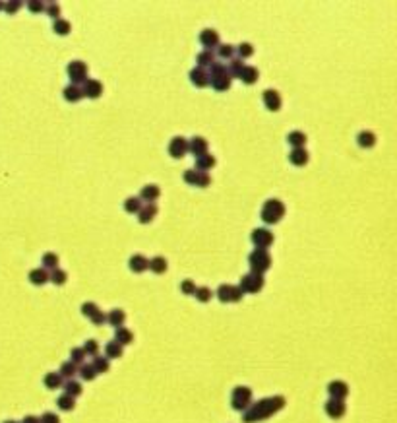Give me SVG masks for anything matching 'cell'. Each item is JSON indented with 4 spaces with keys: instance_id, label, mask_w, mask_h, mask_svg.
<instances>
[{
    "instance_id": "obj_1",
    "label": "cell",
    "mask_w": 397,
    "mask_h": 423,
    "mask_svg": "<svg viewBox=\"0 0 397 423\" xmlns=\"http://www.w3.org/2000/svg\"><path fill=\"white\" fill-rule=\"evenodd\" d=\"M285 404H287V400H285V396H281V394L262 398V400L250 404L244 412H243V422L244 423L264 422V420L275 416L277 412H281V410L285 408Z\"/></svg>"
},
{
    "instance_id": "obj_2",
    "label": "cell",
    "mask_w": 397,
    "mask_h": 423,
    "mask_svg": "<svg viewBox=\"0 0 397 423\" xmlns=\"http://www.w3.org/2000/svg\"><path fill=\"white\" fill-rule=\"evenodd\" d=\"M208 74H210V86H212L214 90H217V92H227V90L231 88V84H233V78L229 76L225 63L215 61L214 65L210 66Z\"/></svg>"
},
{
    "instance_id": "obj_3",
    "label": "cell",
    "mask_w": 397,
    "mask_h": 423,
    "mask_svg": "<svg viewBox=\"0 0 397 423\" xmlns=\"http://www.w3.org/2000/svg\"><path fill=\"white\" fill-rule=\"evenodd\" d=\"M283 216H285V204L279 198H270L264 202L262 212H260V218L264 224H268V226L279 224Z\"/></svg>"
},
{
    "instance_id": "obj_4",
    "label": "cell",
    "mask_w": 397,
    "mask_h": 423,
    "mask_svg": "<svg viewBox=\"0 0 397 423\" xmlns=\"http://www.w3.org/2000/svg\"><path fill=\"white\" fill-rule=\"evenodd\" d=\"M248 264H250V272L252 274L264 276L272 268V255L268 253V249H254L248 255Z\"/></svg>"
},
{
    "instance_id": "obj_5",
    "label": "cell",
    "mask_w": 397,
    "mask_h": 423,
    "mask_svg": "<svg viewBox=\"0 0 397 423\" xmlns=\"http://www.w3.org/2000/svg\"><path fill=\"white\" fill-rule=\"evenodd\" d=\"M252 404V389L250 387H235L231 392V408L235 412H244Z\"/></svg>"
},
{
    "instance_id": "obj_6",
    "label": "cell",
    "mask_w": 397,
    "mask_h": 423,
    "mask_svg": "<svg viewBox=\"0 0 397 423\" xmlns=\"http://www.w3.org/2000/svg\"><path fill=\"white\" fill-rule=\"evenodd\" d=\"M66 74L70 78V84L80 86L88 80V65L84 61H72L66 66Z\"/></svg>"
},
{
    "instance_id": "obj_7",
    "label": "cell",
    "mask_w": 397,
    "mask_h": 423,
    "mask_svg": "<svg viewBox=\"0 0 397 423\" xmlns=\"http://www.w3.org/2000/svg\"><path fill=\"white\" fill-rule=\"evenodd\" d=\"M264 276H260V274H244L243 278H241V282H239V288L243 290V293H260L264 290Z\"/></svg>"
},
{
    "instance_id": "obj_8",
    "label": "cell",
    "mask_w": 397,
    "mask_h": 423,
    "mask_svg": "<svg viewBox=\"0 0 397 423\" xmlns=\"http://www.w3.org/2000/svg\"><path fill=\"white\" fill-rule=\"evenodd\" d=\"M184 181L192 187H200V189H206L210 183H212V177L210 173L206 171H198V169H186L184 171Z\"/></svg>"
},
{
    "instance_id": "obj_9",
    "label": "cell",
    "mask_w": 397,
    "mask_h": 423,
    "mask_svg": "<svg viewBox=\"0 0 397 423\" xmlns=\"http://www.w3.org/2000/svg\"><path fill=\"white\" fill-rule=\"evenodd\" d=\"M252 243L256 245V249H268L274 243V233L268 228H256L250 235Z\"/></svg>"
},
{
    "instance_id": "obj_10",
    "label": "cell",
    "mask_w": 397,
    "mask_h": 423,
    "mask_svg": "<svg viewBox=\"0 0 397 423\" xmlns=\"http://www.w3.org/2000/svg\"><path fill=\"white\" fill-rule=\"evenodd\" d=\"M324 412L332 420H341L347 414V404H345V400H334V398H330L324 404Z\"/></svg>"
},
{
    "instance_id": "obj_11",
    "label": "cell",
    "mask_w": 397,
    "mask_h": 423,
    "mask_svg": "<svg viewBox=\"0 0 397 423\" xmlns=\"http://www.w3.org/2000/svg\"><path fill=\"white\" fill-rule=\"evenodd\" d=\"M188 152V140L184 136H175L169 142V156L175 160H183Z\"/></svg>"
},
{
    "instance_id": "obj_12",
    "label": "cell",
    "mask_w": 397,
    "mask_h": 423,
    "mask_svg": "<svg viewBox=\"0 0 397 423\" xmlns=\"http://www.w3.org/2000/svg\"><path fill=\"white\" fill-rule=\"evenodd\" d=\"M200 43L206 47L204 51H214V49H217L221 45V37H219V33L215 32L214 28H206V30H202V33H200Z\"/></svg>"
},
{
    "instance_id": "obj_13",
    "label": "cell",
    "mask_w": 397,
    "mask_h": 423,
    "mask_svg": "<svg viewBox=\"0 0 397 423\" xmlns=\"http://www.w3.org/2000/svg\"><path fill=\"white\" fill-rule=\"evenodd\" d=\"M103 94V84L95 78H88L84 84H82V96L88 99H99Z\"/></svg>"
},
{
    "instance_id": "obj_14",
    "label": "cell",
    "mask_w": 397,
    "mask_h": 423,
    "mask_svg": "<svg viewBox=\"0 0 397 423\" xmlns=\"http://www.w3.org/2000/svg\"><path fill=\"white\" fill-rule=\"evenodd\" d=\"M190 82H192V86H196V88H206V86H210V74H208V70L206 68H200V66H194L192 70H190Z\"/></svg>"
},
{
    "instance_id": "obj_15",
    "label": "cell",
    "mask_w": 397,
    "mask_h": 423,
    "mask_svg": "<svg viewBox=\"0 0 397 423\" xmlns=\"http://www.w3.org/2000/svg\"><path fill=\"white\" fill-rule=\"evenodd\" d=\"M208 148H210V144H208V140L204 136H194V138L188 140V152H192L194 158H200V156L208 154Z\"/></svg>"
},
{
    "instance_id": "obj_16",
    "label": "cell",
    "mask_w": 397,
    "mask_h": 423,
    "mask_svg": "<svg viewBox=\"0 0 397 423\" xmlns=\"http://www.w3.org/2000/svg\"><path fill=\"white\" fill-rule=\"evenodd\" d=\"M328 394L334 400H345L349 396V385L345 381H332L328 385Z\"/></svg>"
},
{
    "instance_id": "obj_17",
    "label": "cell",
    "mask_w": 397,
    "mask_h": 423,
    "mask_svg": "<svg viewBox=\"0 0 397 423\" xmlns=\"http://www.w3.org/2000/svg\"><path fill=\"white\" fill-rule=\"evenodd\" d=\"M262 99H264V105H266V109L268 111H279L281 109V96H279V92L277 90H264V94H262Z\"/></svg>"
},
{
    "instance_id": "obj_18",
    "label": "cell",
    "mask_w": 397,
    "mask_h": 423,
    "mask_svg": "<svg viewBox=\"0 0 397 423\" xmlns=\"http://www.w3.org/2000/svg\"><path fill=\"white\" fill-rule=\"evenodd\" d=\"M157 212H159L157 204H144V206L140 208V212H138V222H140L142 226L152 224L153 220H155V216H157Z\"/></svg>"
},
{
    "instance_id": "obj_19",
    "label": "cell",
    "mask_w": 397,
    "mask_h": 423,
    "mask_svg": "<svg viewBox=\"0 0 397 423\" xmlns=\"http://www.w3.org/2000/svg\"><path fill=\"white\" fill-rule=\"evenodd\" d=\"M159 196H161V189H159L157 185H146V187H142L138 198H140L142 202H146V204H155V200H157Z\"/></svg>"
},
{
    "instance_id": "obj_20",
    "label": "cell",
    "mask_w": 397,
    "mask_h": 423,
    "mask_svg": "<svg viewBox=\"0 0 397 423\" xmlns=\"http://www.w3.org/2000/svg\"><path fill=\"white\" fill-rule=\"evenodd\" d=\"M148 266H150V260H148L144 255H132V257H130V260H128V268H130L134 274H142V272H146V270H148Z\"/></svg>"
},
{
    "instance_id": "obj_21",
    "label": "cell",
    "mask_w": 397,
    "mask_h": 423,
    "mask_svg": "<svg viewBox=\"0 0 397 423\" xmlns=\"http://www.w3.org/2000/svg\"><path fill=\"white\" fill-rule=\"evenodd\" d=\"M308 160H310V154L306 152V148H293L291 154H289V162L293 163V165H297V167L306 165Z\"/></svg>"
},
{
    "instance_id": "obj_22",
    "label": "cell",
    "mask_w": 397,
    "mask_h": 423,
    "mask_svg": "<svg viewBox=\"0 0 397 423\" xmlns=\"http://www.w3.org/2000/svg\"><path fill=\"white\" fill-rule=\"evenodd\" d=\"M43 385H45L49 390H57V389H62V385H64V379L61 377V373H57V371H51V373H47V375L43 377Z\"/></svg>"
},
{
    "instance_id": "obj_23",
    "label": "cell",
    "mask_w": 397,
    "mask_h": 423,
    "mask_svg": "<svg viewBox=\"0 0 397 423\" xmlns=\"http://www.w3.org/2000/svg\"><path fill=\"white\" fill-rule=\"evenodd\" d=\"M62 96L68 103H78L82 101L84 96H82V88L80 86H74V84H68L64 90H62Z\"/></svg>"
},
{
    "instance_id": "obj_24",
    "label": "cell",
    "mask_w": 397,
    "mask_h": 423,
    "mask_svg": "<svg viewBox=\"0 0 397 423\" xmlns=\"http://www.w3.org/2000/svg\"><path fill=\"white\" fill-rule=\"evenodd\" d=\"M124 356V348L119 344V342H115V340H111V342H107L105 344V358L109 359H121Z\"/></svg>"
},
{
    "instance_id": "obj_25",
    "label": "cell",
    "mask_w": 397,
    "mask_h": 423,
    "mask_svg": "<svg viewBox=\"0 0 397 423\" xmlns=\"http://www.w3.org/2000/svg\"><path fill=\"white\" fill-rule=\"evenodd\" d=\"M239 78L243 80V84L252 86V84H256V82H258V78H260V70H258L256 66H244Z\"/></svg>"
},
{
    "instance_id": "obj_26",
    "label": "cell",
    "mask_w": 397,
    "mask_h": 423,
    "mask_svg": "<svg viewBox=\"0 0 397 423\" xmlns=\"http://www.w3.org/2000/svg\"><path fill=\"white\" fill-rule=\"evenodd\" d=\"M62 389H64V394H66V396H72L74 400H76L78 396H82V392H84V387H82V383H78L76 379L64 381Z\"/></svg>"
},
{
    "instance_id": "obj_27",
    "label": "cell",
    "mask_w": 397,
    "mask_h": 423,
    "mask_svg": "<svg viewBox=\"0 0 397 423\" xmlns=\"http://www.w3.org/2000/svg\"><path fill=\"white\" fill-rule=\"evenodd\" d=\"M115 342H119L121 346H128V344H132L134 342V334H132V330H128L126 326H119V328H115Z\"/></svg>"
},
{
    "instance_id": "obj_28",
    "label": "cell",
    "mask_w": 397,
    "mask_h": 423,
    "mask_svg": "<svg viewBox=\"0 0 397 423\" xmlns=\"http://www.w3.org/2000/svg\"><path fill=\"white\" fill-rule=\"evenodd\" d=\"M30 282L33 286H45L49 282V272L45 268H33L30 272Z\"/></svg>"
},
{
    "instance_id": "obj_29",
    "label": "cell",
    "mask_w": 397,
    "mask_h": 423,
    "mask_svg": "<svg viewBox=\"0 0 397 423\" xmlns=\"http://www.w3.org/2000/svg\"><path fill=\"white\" fill-rule=\"evenodd\" d=\"M215 163H217V160H215V156L214 154H204V156H200V158H196V169L198 171H210L212 167H215Z\"/></svg>"
},
{
    "instance_id": "obj_30",
    "label": "cell",
    "mask_w": 397,
    "mask_h": 423,
    "mask_svg": "<svg viewBox=\"0 0 397 423\" xmlns=\"http://www.w3.org/2000/svg\"><path fill=\"white\" fill-rule=\"evenodd\" d=\"M107 323L111 326H115V328L124 326V323H126V313H124L122 309H113V311H109V313H107Z\"/></svg>"
},
{
    "instance_id": "obj_31",
    "label": "cell",
    "mask_w": 397,
    "mask_h": 423,
    "mask_svg": "<svg viewBox=\"0 0 397 423\" xmlns=\"http://www.w3.org/2000/svg\"><path fill=\"white\" fill-rule=\"evenodd\" d=\"M357 144L361 148H374L376 144V134L372 130H361L357 134Z\"/></svg>"
},
{
    "instance_id": "obj_32",
    "label": "cell",
    "mask_w": 397,
    "mask_h": 423,
    "mask_svg": "<svg viewBox=\"0 0 397 423\" xmlns=\"http://www.w3.org/2000/svg\"><path fill=\"white\" fill-rule=\"evenodd\" d=\"M167 268H169V262L165 257H153L150 260V266H148V270H152L153 274H165Z\"/></svg>"
},
{
    "instance_id": "obj_33",
    "label": "cell",
    "mask_w": 397,
    "mask_h": 423,
    "mask_svg": "<svg viewBox=\"0 0 397 423\" xmlns=\"http://www.w3.org/2000/svg\"><path fill=\"white\" fill-rule=\"evenodd\" d=\"M287 142L293 146V148H305L306 144V134L303 130H293L287 134Z\"/></svg>"
},
{
    "instance_id": "obj_34",
    "label": "cell",
    "mask_w": 397,
    "mask_h": 423,
    "mask_svg": "<svg viewBox=\"0 0 397 423\" xmlns=\"http://www.w3.org/2000/svg\"><path fill=\"white\" fill-rule=\"evenodd\" d=\"M59 373H61L62 379L70 381V379H74L78 375V365H74L72 361H64L61 365V369H59Z\"/></svg>"
},
{
    "instance_id": "obj_35",
    "label": "cell",
    "mask_w": 397,
    "mask_h": 423,
    "mask_svg": "<svg viewBox=\"0 0 397 423\" xmlns=\"http://www.w3.org/2000/svg\"><path fill=\"white\" fill-rule=\"evenodd\" d=\"M92 367L95 369V373L97 375H101V373H109V369H111V361L107 358H103V356H95L92 361Z\"/></svg>"
},
{
    "instance_id": "obj_36",
    "label": "cell",
    "mask_w": 397,
    "mask_h": 423,
    "mask_svg": "<svg viewBox=\"0 0 397 423\" xmlns=\"http://www.w3.org/2000/svg\"><path fill=\"white\" fill-rule=\"evenodd\" d=\"M217 61L215 59V53L214 51H202V53H198V57H196V63L200 68H208V66H212Z\"/></svg>"
},
{
    "instance_id": "obj_37",
    "label": "cell",
    "mask_w": 397,
    "mask_h": 423,
    "mask_svg": "<svg viewBox=\"0 0 397 423\" xmlns=\"http://www.w3.org/2000/svg\"><path fill=\"white\" fill-rule=\"evenodd\" d=\"M244 66L246 65L239 59V57H235V59H231V61H229V65H227V72H229V76H231V78H239Z\"/></svg>"
},
{
    "instance_id": "obj_38",
    "label": "cell",
    "mask_w": 397,
    "mask_h": 423,
    "mask_svg": "<svg viewBox=\"0 0 397 423\" xmlns=\"http://www.w3.org/2000/svg\"><path fill=\"white\" fill-rule=\"evenodd\" d=\"M78 375L84 379V381H88V383H92L97 379V373H95V369L92 367V363H82L80 367H78Z\"/></svg>"
},
{
    "instance_id": "obj_39",
    "label": "cell",
    "mask_w": 397,
    "mask_h": 423,
    "mask_svg": "<svg viewBox=\"0 0 397 423\" xmlns=\"http://www.w3.org/2000/svg\"><path fill=\"white\" fill-rule=\"evenodd\" d=\"M235 53H237L235 45H229V43H221V45L217 47V57H219V59L231 61V59H235Z\"/></svg>"
},
{
    "instance_id": "obj_40",
    "label": "cell",
    "mask_w": 397,
    "mask_h": 423,
    "mask_svg": "<svg viewBox=\"0 0 397 423\" xmlns=\"http://www.w3.org/2000/svg\"><path fill=\"white\" fill-rule=\"evenodd\" d=\"M142 206L144 204H142V200L138 196H128L124 200V212H128V214H138Z\"/></svg>"
},
{
    "instance_id": "obj_41",
    "label": "cell",
    "mask_w": 397,
    "mask_h": 423,
    "mask_svg": "<svg viewBox=\"0 0 397 423\" xmlns=\"http://www.w3.org/2000/svg\"><path fill=\"white\" fill-rule=\"evenodd\" d=\"M72 30V26H70V22L68 20H64V18H59V20H55L53 22V32L57 33V35H68Z\"/></svg>"
},
{
    "instance_id": "obj_42",
    "label": "cell",
    "mask_w": 397,
    "mask_h": 423,
    "mask_svg": "<svg viewBox=\"0 0 397 423\" xmlns=\"http://www.w3.org/2000/svg\"><path fill=\"white\" fill-rule=\"evenodd\" d=\"M66 280H68V274H66L62 268H55V270H51V274H49V282H53L55 286H64Z\"/></svg>"
},
{
    "instance_id": "obj_43",
    "label": "cell",
    "mask_w": 397,
    "mask_h": 423,
    "mask_svg": "<svg viewBox=\"0 0 397 423\" xmlns=\"http://www.w3.org/2000/svg\"><path fill=\"white\" fill-rule=\"evenodd\" d=\"M41 262H43V268H45V270H55V268H59L61 259H59L57 253H45Z\"/></svg>"
},
{
    "instance_id": "obj_44",
    "label": "cell",
    "mask_w": 397,
    "mask_h": 423,
    "mask_svg": "<svg viewBox=\"0 0 397 423\" xmlns=\"http://www.w3.org/2000/svg\"><path fill=\"white\" fill-rule=\"evenodd\" d=\"M57 406L61 408L62 412H72L74 408H76V400L72 398V396H66V394H62L57 398Z\"/></svg>"
},
{
    "instance_id": "obj_45",
    "label": "cell",
    "mask_w": 397,
    "mask_h": 423,
    "mask_svg": "<svg viewBox=\"0 0 397 423\" xmlns=\"http://www.w3.org/2000/svg\"><path fill=\"white\" fill-rule=\"evenodd\" d=\"M237 49V53H239V59L241 61H244V59H250L252 55H254V45L252 43H248V41H243L239 47H235Z\"/></svg>"
},
{
    "instance_id": "obj_46",
    "label": "cell",
    "mask_w": 397,
    "mask_h": 423,
    "mask_svg": "<svg viewBox=\"0 0 397 423\" xmlns=\"http://www.w3.org/2000/svg\"><path fill=\"white\" fill-rule=\"evenodd\" d=\"M82 350H84V354H86V356L95 358V356H99V342H97V340H93V338H90V340H86V342H84Z\"/></svg>"
},
{
    "instance_id": "obj_47",
    "label": "cell",
    "mask_w": 397,
    "mask_h": 423,
    "mask_svg": "<svg viewBox=\"0 0 397 423\" xmlns=\"http://www.w3.org/2000/svg\"><path fill=\"white\" fill-rule=\"evenodd\" d=\"M194 297L200 301V303H208V301H212V297H214V292L210 290V288H206V286H202V288H196V292H194Z\"/></svg>"
},
{
    "instance_id": "obj_48",
    "label": "cell",
    "mask_w": 397,
    "mask_h": 423,
    "mask_svg": "<svg viewBox=\"0 0 397 423\" xmlns=\"http://www.w3.org/2000/svg\"><path fill=\"white\" fill-rule=\"evenodd\" d=\"M217 299L221 301V303H229L231 301V284H221L219 288H217Z\"/></svg>"
},
{
    "instance_id": "obj_49",
    "label": "cell",
    "mask_w": 397,
    "mask_h": 423,
    "mask_svg": "<svg viewBox=\"0 0 397 423\" xmlns=\"http://www.w3.org/2000/svg\"><path fill=\"white\" fill-rule=\"evenodd\" d=\"M86 358H88V356L84 354V350H82V348H72V350H70V361H72L74 365H78V367H80L82 363H86Z\"/></svg>"
},
{
    "instance_id": "obj_50",
    "label": "cell",
    "mask_w": 397,
    "mask_h": 423,
    "mask_svg": "<svg viewBox=\"0 0 397 423\" xmlns=\"http://www.w3.org/2000/svg\"><path fill=\"white\" fill-rule=\"evenodd\" d=\"M61 12H62L61 6H59L57 2H51V4H47V6H45V14H47V16H49L53 22L61 18Z\"/></svg>"
},
{
    "instance_id": "obj_51",
    "label": "cell",
    "mask_w": 397,
    "mask_h": 423,
    "mask_svg": "<svg viewBox=\"0 0 397 423\" xmlns=\"http://www.w3.org/2000/svg\"><path fill=\"white\" fill-rule=\"evenodd\" d=\"M22 6H24V2H22V0H10V2H6V4L2 6V10H4L6 14H10V16H12V14H16Z\"/></svg>"
},
{
    "instance_id": "obj_52",
    "label": "cell",
    "mask_w": 397,
    "mask_h": 423,
    "mask_svg": "<svg viewBox=\"0 0 397 423\" xmlns=\"http://www.w3.org/2000/svg\"><path fill=\"white\" fill-rule=\"evenodd\" d=\"M97 311H99V307H97L93 301H86V303L82 305V315H84V317H88V319H92Z\"/></svg>"
},
{
    "instance_id": "obj_53",
    "label": "cell",
    "mask_w": 397,
    "mask_h": 423,
    "mask_svg": "<svg viewBox=\"0 0 397 423\" xmlns=\"http://www.w3.org/2000/svg\"><path fill=\"white\" fill-rule=\"evenodd\" d=\"M196 288H198V286H196L192 280H183V282H181V292H183L184 295H194Z\"/></svg>"
},
{
    "instance_id": "obj_54",
    "label": "cell",
    "mask_w": 397,
    "mask_h": 423,
    "mask_svg": "<svg viewBox=\"0 0 397 423\" xmlns=\"http://www.w3.org/2000/svg\"><path fill=\"white\" fill-rule=\"evenodd\" d=\"M28 10L33 12V14H37V12H43L45 10V2L43 0H28Z\"/></svg>"
},
{
    "instance_id": "obj_55",
    "label": "cell",
    "mask_w": 397,
    "mask_h": 423,
    "mask_svg": "<svg viewBox=\"0 0 397 423\" xmlns=\"http://www.w3.org/2000/svg\"><path fill=\"white\" fill-rule=\"evenodd\" d=\"M243 297H244V293L239 286H231V301L229 303H241Z\"/></svg>"
},
{
    "instance_id": "obj_56",
    "label": "cell",
    "mask_w": 397,
    "mask_h": 423,
    "mask_svg": "<svg viewBox=\"0 0 397 423\" xmlns=\"http://www.w3.org/2000/svg\"><path fill=\"white\" fill-rule=\"evenodd\" d=\"M39 423H61V418L53 412H45L41 418H39Z\"/></svg>"
},
{
    "instance_id": "obj_57",
    "label": "cell",
    "mask_w": 397,
    "mask_h": 423,
    "mask_svg": "<svg viewBox=\"0 0 397 423\" xmlns=\"http://www.w3.org/2000/svg\"><path fill=\"white\" fill-rule=\"evenodd\" d=\"M90 321H92V323H93V325H95V326L105 325V323H107V313H103V311L99 309V311H97V313L93 315V317H92V319H90Z\"/></svg>"
},
{
    "instance_id": "obj_58",
    "label": "cell",
    "mask_w": 397,
    "mask_h": 423,
    "mask_svg": "<svg viewBox=\"0 0 397 423\" xmlns=\"http://www.w3.org/2000/svg\"><path fill=\"white\" fill-rule=\"evenodd\" d=\"M20 423H39V418L37 416H26Z\"/></svg>"
},
{
    "instance_id": "obj_59",
    "label": "cell",
    "mask_w": 397,
    "mask_h": 423,
    "mask_svg": "<svg viewBox=\"0 0 397 423\" xmlns=\"http://www.w3.org/2000/svg\"><path fill=\"white\" fill-rule=\"evenodd\" d=\"M2 423H20V422H14V420H6V422H2Z\"/></svg>"
},
{
    "instance_id": "obj_60",
    "label": "cell",
    "mask_w": 397,
    "mask_h": 423,
    "mask_svg": "<svg viewBox=\"0 0 397 423\" xmlns=\"http://www.w3.org/2000/svg\"><path fill=\"white\" fill-rule=\"evenodd\" d=\"M2 6H4V4H2V2H0V10H2Z\"/></svg>"
}]
</instances>
